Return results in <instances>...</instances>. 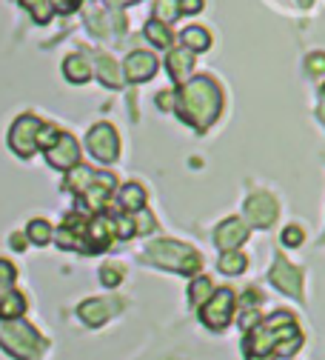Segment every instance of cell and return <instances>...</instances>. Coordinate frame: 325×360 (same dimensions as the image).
Instances as JSON below:
<instances>
[{
	"instance_id": "1",
	"label": "cell",
	"mask_w": 325,
	"mask_h": 360,
	"mask_svg": "<svg viewBox=\"0 0 325 360\" xmlns=\"http://www.w3.org/2000/svg\"><path fill=\"white\" fill-rule=\"evenodd\" d=\"M220 112H223V92L208 75L189 77L183 83L177 95V115L189 126H194L197 131H206L217 123Z\"/></svg>"
},
{
	"instance_id": "2",
	"label": "cell",
	"mask_w": 325,
	"mask_h": 360,
	"mask_svg": "<svg viewBox=\"0 0 325 360\" xmlns=\"http://www.w3.org/2000/svg\"><path fill=\"white\" fill-rule=\"evenodd\" d=\"M294 335H300V329L294 326V318L288 311H277L271 318L260 321V326L246 338V352L254 360L268 357L271 352H277L286 343V338H294Z\"/></svg>"
},
{
	"instance_id": "3",
	"label": "cell",
	"mask_w": 325,
	"mask_h": 360,
	"mask_svg": "<svg viewBox=\"0 0 325 360\" xmlns=\"http://www.w3.org/2000/svg\"><path fill=\"white\" fill-rule=\"evenodd\" d=\"M143 257L160 269H171V272H180V275H194L203 266L200 252H194L192 246H185L180 240H154L146 246Z\"/></svg>"
},
{
	"instance_id": "4",
	"label": "cell",
	"mask_w": 325,
	"mask_h": 360,
	"mask_svg": "<svg viewBox=\"0 0 325 360\" xmlns=\"http://www.w3.org/2000/svg\"><path fill=\"white\" fill-rule=\"evenodd\" d=\"M0 343H4V349L12 357H18V360H29L40 349L37 332L32 326H26V323H18V321L15 323H6L4 329H0Z\"/></svg>"
},
{
	"instance_id": "5",
	"label": "cell",
	"mask_w": 325,
	"mask_h": 360,
	"mask_svg": "<svg viewBox=\"0 0 325 360\" xmlns=\"http://www.w3.org/2000/svg\"><path fill=\"white\" fill-rule=\"evenodd\" d=\"M200 321L211 329V332H223L231 323V311H234V292L228 286H220L203 306H200Z\"/></svg>"
},
{
	"instance_id": "6",
	"label": "cell",
	"mask_w": 325,
	"mask_h": 360,
	"mask_svg": "<svg viewBox=\"0 0 325 360\" xmlns=\"http://www.w3.org/2000/svg\"><path fill=\"white\" fill-rule=\"evenodd\" d=\"M88 152L95 155L100 163H114L120 155V138L112 123H95L88 129V138H86Z\"/></svg>"
},
{
	"instance_id": "7",
	"label": "cell",
	"mask_w": 325,
	"mask_h": 360,
	"mask_svg": "<svg viewBox=\"0 0 325 360\" xmlns=\"http://www.w3.org/2000/svg\"><path fill=\"white\" fill-rule=\"evenodd\" d=\"M43 120L34 117V115H20L15 123H12V131H9V146L15 155L20 158H32L34 149H37V131H40Z\"/></svg>"
},
{
	"instance_id": "8",
	"label": "cell",
	"mask_w": 325,
	"mask_h": 360,
	"mask_svg": "<svg viewBox=\"0 0 325 360\" xmlns=\"http://www.w3.org/2000/svg\"><path fill=\"white\" fill-rule=\"evenodd\" d=\"M277 214H280V206H277V200H274L268 192H254V195H248V200H246V217L254 223L257 229L274 226Z\"/></svg>"
},
{
	"instance_id": "9",
	"label": "cell",
	"mask_w": 325,
	"mask_h": 360,
	"mask_svg": "<svg viewBox=\"0 0 325 360\" xmlns=\"http://www.w3.org/2000/svg\"><path fill=\"white\" fill-rule=\"evenodd\" d=\"M46 160H49V166L63 169V172L74 169L80 163V146H77V141L72 138L69 131H60L58 141L49 149H46Z\"/></svg>"
},
{
	"instance_id": "10",
	"label": "cell",
	"mask_w": 325,
	"mask_h": 360,
	"mask_svg": "<svg viewBox=\"0 0 325 360\" xmlns=\"http://www.w3.org/2000/svg\"><path fill=\"white\" fill-rule=\"evenodd\" d=\"M117 235H114V220L112 217H95V220H88L86 223V252L91 255V252H103V249H109L112 246V240H114Z\"/></svg>"
},
{
	"instance_id": "11",
	"label": "cell",
	"mask_w": 325,
	"mask_h": 360,
	"mask_svg": "<svg viewBox=\"0 0 325 360\" xmlns=\"http://www.w3.org/2000/svg\"><path fill=\"white\" fill-rule=\"evenodd\" d=\"M246 238H248V226H246V220H240V217L223 220L217 226V232H214V243L223 252H237L240 243H246Z\"/></svg>"
},
{
	"instance_id": "12",
	"label": "cell",
	"mask_w": 325,
	"mask_h": 360,
	"mask_svg": "<svg viewBox=\"0 0 325 360\" xmlns=\"http://www.w3.org/2000/svg\"><path fill=\"white\" fill-rule=\"evenodd\" d=\"M271 283H274L277 289L288 292L291 297H300V289H303V272H300L294 263H288V260H283V257H277V263H274V269H271Z\"/></svg>"
},
{
	"instance_id": "13",
	"label": "cell",
	"mask_w": 325,
	"mask_h": 360,
	"mask_svg": "<svg viewBox=\"0 0 325 360\" xmlns=\"http://www.w3.org/2000/svg\"><path fill=\"white\" fill-rule=\"evenodd\" d=\"M157 72V58L152 52H131L123 63V75L128 83H143Z\"/></svg>"
},
{
	"instance_id": "14",
	"label": "cell",
	"mask_w": 325,
	"mask_h": 360,
	"mask_svg": "<svg viewBox=\"0 0 325 360\" xmlns=\"http://www.w3.org/2000/svg\"><path fill=\"white\" fill-rule=\"evenodd\" d=\"M112 189H114V177H112V174H95L91 186L80 195V198H83V206L91 209V212L103 209V203H106V198L112 195Z\"/></svg>"
},
{
	"instance_id": "15",
	"label": "cell",
	"mask_w": 325,
	"mask_h": 360,
	"mask_svg": "<svg viewBox=\"0 0 325 360\" xmlns=\"http://www.w3.org/2000/svg\"><path fill=\"white\" fill-rule=\"evenodd\" d=\"M166 69H168V75H171V80L174 83H185L192 77V72H194V52H189V49H171L168 52V58H166Z\"/></svg>"
},
{
	"instance_id": "16",
	"label": "cell",
	"mask_w": 325,
	"mask_h": 360,
	"mask_svg": "<svg viewBox=\"0 0 325 360\" xmlns=\"http://www.w3.org/2000/svg\"><path fill=\"white\" fill-rule=\"evenodd\" d=\"M77 314H80V321H83L86 326H100V323L109 321V303L100 300V297H91V300L80 303Z\"/></svg>"
},
{
	"instance_id": "17",
	"label": "cell",
	"mask_w": 325,
	"mask_h": 360,
	"mask_svg": "<svg viewBox=\"0 0 325 360\" xmlns=\"http://www.w3.org/2000/svg\"><path fill=\"white\" fill-rule=\"evenodd\" d=\"M63 75H66L69 83H77L80 86V83H86L91 77V66H88V60L83 55H69L63 60Z\"/></svg>"
},
{
	"instance_id": "18",
	"label": "cell",
	"mask_w": 325,
	"mask_h": 360,
	"mask_svg": "<svg viewBox=\"0 0 325 360\" xmlns=\"http://www.w3.org/2000/svg\"><path fill=\"white\" fill-rule=\"evenodd\" d=\"M180 40H183V49H189V52H206V49L211 46V34H208L203 26H189V29H183Z\"/></svg>"
},
{
	"instance_id": "19",
	"label": "cell",
	"mask_w": 325,
	"mask_h": 360,
	"mask_svg": "<svg viewBox=\"0 0 325 360\" xmlns=\"http://www.w3.org/2000/svg\"><path fill=\"white\" fill-rule=\"evenodd\" d=\"M26 311V300L20 292H6V295H0V321H18L20 314Z\"/></svg>"
},
{
	"instance_id": "20",
	"label": "cell",
	"mask_w": 325,
	"mask_h": 360,
	"mask_svg": "<svg viewBox=\"0 0 325 360\" xmlns=\"http://www.w3.org/2000/svg\"><path fill=\"white\" fill-rule=\"evenodd\" d=\"M120 206L126 212H143V206H146V189L140 184H126L120 189Z\"/></svg>"
},
{
	"instance_id": "21",
	"label": "cell",
	"mask_w": 325,
	"mask_h": 360,
	"mask_svg": "<svg viewBox=\"0 0 325 360\" xmlns=\"http://www.w3.org/2000/svg\"><path fill=\"white\" fill-rule=\"evenodd\" d=\"M95 174H98V172H91V169H86V166H74V169H72V174L66 177V189H69V192H74V195H83V192L91 186V180H95Z\"/></svg>"
},
{
	"instance_id": "22",
	"label": "cell",
	"mask_w": 325,
	"mask_h": 360,
	"mask_svg": "<svg viewBox=\"0 0 325 360\" xmlns=\"http://www.w3.org/2000/svg\"><path fill=\"white\" fill-rule=\"evenodd\" d=\"M146 37L154 43V46H160V49H168L171 46V29L166 26V23H160V20H149L146 23Z\"/></svg>"
},
{
	"instance_id": "23",
	"label": "cell",
	"mask_w": 325,
	"mask_h": 360,
	"mask_svg": "<svg viewBox=\"0 0 325 360\" xmlns=\"http://www.w3.org/2000/svg\"><path fill=\"white\" fill-rule=\"evenodd\" d=\"M26 238L32 240V243H37V246H46L52 240V226L49 223H46L43 217H34L29 226H26Z\"/></svg>"
},
{
	"instance_id": "24",
	"label": "cell",
	"mask_w": 325,
	"mask_h": 360,
	"mask_svg": "<svg viewBox=\"0 0 325 360\" xmlns=\"http://www.w3.org/2000/svg\"><path fill=\"white\" fill-rule=\"evenodd\" d=\"M246 255H240V252H223V257H220V272H225V275H240V272H246Z\"/></svg>"
},
{
	"instance_id": "25",
	"label": "cell",
	"mask_w": 325,
	"mask_h": 360,
	"mask_svg": "<svg viewBox=\"0 0 325 360\" xmlns=\"http://www.w3.org/2000/svg\"><path fill=\"white\" fill-rule=\"evenodd\" d=\"M98 75H100V80H103L106 86H112V89L120 86V69L114 66V60H112L109 55L98 58Z\"/></svg>"
},
{
	"instance_id": "26",
	"label": "cell",
	"mask_w": 325,
	"mask_h": 360,
	"mask_svg": "<svg viewBox=\"0 0 325 360\" xmlns=\"http://www.w3.org/2000/svg\"><path fill=\"white\" fill-rule=\"evenodd\" d=\"M211 295H214V286H211V281H208V278H197V281L192 283L189 300H192V306H203V303H206Z\"/></svg>"
},
{
	"instance_id": "27",
	"label": "cell",
	"mask_w": 325,
	"mask_h": 360,
	"mask_svg": "<svg viewBox=\"0 0 325 360\" xmlns=\"http://www.w3.org/2000/svg\"><path fill=\"white\" fill-rule=\"evenodd\" d=\"M23 6L34 15L37 23H46L52 18V0H23Z\"/></svg>"
},
{
	"instance_id": "28",
	"label": "cell",
	"mask_w": 325,
	"mask_h": 360,
	"mask_svg": "<svg viewBox=\"0 0 325 360\" xmlns=\"http://www.w3.org/2000/svg\"><path fill=\"white\" fill-rule=\"evenodd\" d=\"M154 20H160V23H166L168 26V20H177L180 15H177V0H157V6H154Z\"/></svg>"
},
{
	"instance_id": "29",
	"label": "cell",
	"mask_w": 325,
	"mask_h": 360,
	"mask_svg": "<svg viewBox=\"0 0 325 360\" xmlns=\"http://www.w3.org/2000/svg\"><path fill=\"white\" fill-rule=\"evenodd\" d=\"M18 272H15V266L9 260H0V295H6L12 292V283H15Z\"/></svg>"
},
{
	"instance_id": "30",
	"label": "cell",
	"mask_w": 325,
	"mask_h": 360,
	"mask_svg": "<svg viewBox=\"0 0 325 360\" xmlns=\"http://www.w3.org/2000/svg\"><path fill=\"white\" fill-rule=\"evenodd\" d=\"M100 281H103L106 286H117V283L123 281V269H120L117 263H112V266H103V272H100Z\"/></svg>"
},
{
	"instance_id": "31",
	"label": "cell",
	"mask_w": 325,
	"mask_h": 360,
	"mask_svg": "<svg viewBox=\"0 0 325 360\" xmlns=\"http://www.w3.org/2000/svg\"><path fill=\"white\" fill-rule=\"evenodd\" d=\"M303 240H305V232H303L300 226H288V229L283 232V243H286V246H291V249H297Z\"/></svg>"
},
{
	"instance_id": "32",
	"label": "cell",
	"mask_w": 325,
	"mask_h": 360,
	"mask_svg": "<svg viewBox=\"0 0 325 360\" xmlns=\"http://www.w3.org/2000/svg\"><path fill=\"white\" fill-rule=\"evenodd\" d=\"M305 69H308L311 75L325 72V52H314V55H308V58H305Z\"/></svg>"
},
{
	"instance_id": "33",
	"label": "cell",
	"mask_w": 325,
	"mask_h": 360,
	"mask_svg": "<svg viewBox=\"0 0 325 360\" xmlns=\"http://www.w3.org/2000/svg\"><path fill=\"white\" fill-rule=\"evenodd\" d=\"M203 9V0H177V15H197Z\"/></svg>"
},
{
	"instance_id": "34",
	"label": "cell",
	"mask_w": 325,
	"mask_h": 360,
	"mask_svg": "<svg viewBox=\"0 0 325 360\" xmlns=\"http://www.w3.org/2000/svg\"><path fill=\"white\" fill-rule=\"evenodd\" d=\"M12 246H15L18 252H23V249H26V243H23V235H12Z\"/></svg>"
},
{
	"instance_id": "35",
	"label": "cell",
	"mask_w": 325,
	"mask_h": 360,
	"mask_svg": "<svg viewBox=\"0 0 325 360\" xmlns=\"http://www.w3.org/2000/svg\"><path fill=\"white\" fill-rule=\"evenodd\" d=\"M322 92H325V86H322Z\"/></svg>"
}]
</instances>
